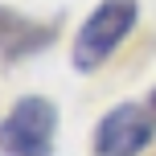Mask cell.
<instances>
[{
  "label": "cell",
  "instance_id": "1",
  "mask_svg": "<svg viewBox=\"0 0 156 156\" xmlns=\"http://www.w3.org/2000/svg\"><path fill=\"white\" fill-rule=\"evenodd\" d=\"M58 136V107L49 99H21L0 123V152L4 156H49Z\"/></svg>",
  "mask_w": 156,
  "mask_h": 156
},
{
  "label": "cell",
  "instance_id": "2",
  "mask_svg": "<svg viewBox=\"0 0 156 156\" xmlns=\"http://www.w3.org/2000/svg\"><path fill=\"white\" fill-rule=\"evenodd\" d=\"M132 25H136V0H103L82 21V29L74 37V66L78 70H94L132 33Z\"/></svg>",
  "mask_w": 156,
  "mask_h": 156
},
{
  "label": "cell",
  "instance_id": "3",
  "mask_svg": "<svg viewBox=\"0 0 156 156\" xmlns=\"http://www.w3.org/2000/svg\"><path fill=\"white\" fill-rule=\"evenodd\" d=\"M152 140V115L140 103H119L94 132V156H136Z\"/></svg>",
  "mask_w": 156,
  "mask_h": 156
},
{
  "label": "cell",
  "instance_id": "4",
  "mask_svg": "<svg viewBox=\"0 0 156 156\" xmlns=\"http://www.w3.org/2000/svg\"><path fill=\"white\" fill-rule=\"evenodd\" d=\"M49 37H54V29L29 25V21H21V16H12V12H4V8H0V49H4L8 58L33 54V49H41Z\"/></svg>",
  "mask_w": 156,
  "mask_h": 156
}]
</instances>
